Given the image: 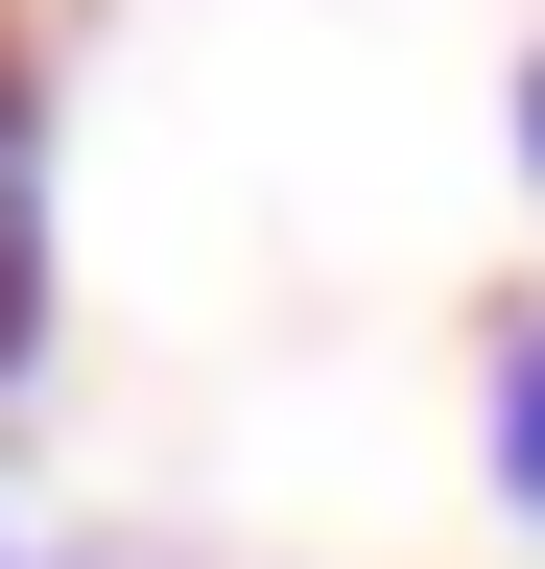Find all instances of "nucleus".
I'll return each mask as SVG.
<instances>
[{
	"instance_id": "nucleus-1",
	"label": "nucleus",
	"mask_w": 545,
	"mask_h": 569,
	"mask_svg": "<svg viewBox=\"0 0 545 569\" xmlns=\"http://www.w3.org/2000/svg\"><path fill=\"white\" fill-rule=\"evenodd\" d=\"M474 475H498V522L545 546V309H498V356H474Z\"/></svg>"
},
{
	"instance_id": "nucleus-2",
	"label": "nucleus",
	"mask_w": 545,
	"mask_h": 569,
	"mask_svg": "<svg viewBox=\"0 0 545 569\" xmlns=\"http://www.w3.org/2000/svg\"><path fill=\"white\" fill-rule=\"evenodd\" d=\"M0 569H95V546H72V522H24V475H0Z\"/></svg>"
},
{
	"instance_id": "nucleus-3",
	"label": "nucleus",
	"mask_w": 545,
	"mask_h": 569,
	"mask_svg": "<svg viewBox=\"0 0 545 569\" xmlns=\"http://www.w3.org/2000/svg\"><path fill=\"white\" fill-rule=\"evenodd\" d=\"M498 142H522V190H545V48H522V71H498Z\"/></svg>"
}]
</instances>
